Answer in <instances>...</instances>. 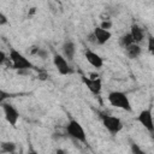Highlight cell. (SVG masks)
<instances>
[{"instance_id": "cell-14", "label": "cell", "mask_w": 154, "mask_h": 154, "mask_svg": "<svg viewBox=\"0 0 154 154\" xmlns=\"http://www.w3.org/2000/svg\"><path fill=\"white\" fill-rule=\"evenodd\" d=\"M16 148H17V146L12 141H5V142L0 143V153H2V154H11L16 150Z\"/></svg>"}, {"instance_id": "cell-3", "label": "cell", "mask_w": 154, "mask_h": 154, "mask_svg": "<svg viewBox=\"0 0 154 154\" xmlns=\"http://www.w3.org/2000/svg\"><path fill=\"white\" fill-rule=\"evenodd\" d=\"M66 132L70 137H72L76 141H79L82 143L87 142V135L84 132L83 126L75 119H71L66 125Z\"/></svg>"}, {"instance_id": "cell-11", "label": "cell", "mask_w": 154, "mask_h": 154, "mask_svg": "<svg viewBox=\"0 0 154 154\" xmlns=\"http://www.w3.org/2000/svg\"><path fill=\"white\" fill-rule=\"evenodd\" d=\"M61 51H63V54H64V58L65 59L72 60L73 57H75V52H76L75 43L71 40H66L63 43V46H61Z\"/></svg>"}, {"instance_id": "cell-2", "label": "cell", "mask_w": 154, "mask_h": 154, "mask_svg": "<svg viewBox=\"0 0 154 154\" xmlns=\"http://www.w3.org/2000/svg\"><path fill=\"white\" fill-rule=\"evenodd\" d=\"M107 99H108V102L113 107H117V108H120V109H124V111H128V112L132 111L129 97L123 91H111L108 94Z\"/></svg>"}, {"instance_id": "cell-18", "label": "cell", "mask_w": 154, "mask_h": 154, "mask_svg": "<svg viewBox=\"0 0 154 154\" xmlns=\"http://www.w3.org/2000/svg\"><path fill=\"white\" fill-rule=\"evenodd\" d=\"M35 54H36V55H38V57H40V58H42V59H46V58H47V55H48L47 51H46V49H43V48H37Z\"/></svg>"}, {"instance_id": "cell-16", "label": "cell", "mask_w": 154, "mask_h": 154, "mask_svg": "<svg viewBox=\"0 0 154 154\" xmlns=\"http://www.w3.org/2000/svg\"><path fill=\"white\" fill-rule=\"evenodd\" d=\"M130 147H131L132 154H147L144 150H142V149L140 148V146H138L136 142H131V143H130Z\"/></svg>"}, {"instance_id": "cell-24", "label": "cell", "mask_w": 154, "mask_h": 154, "mask_svg": "<svg viewBox=\"0 0 154 154\" xmlns=\"http://www.w3.org/2000/svg\"><path fill=\"white\" fill-rule=\"evenodd\" d=\"M28 154H38V153H37V152H36L35 149H32V148L30 147V149L28 150Z\"/></svg>"}, {"instance_id": "cell-12", "label": "cell", "mask_w": 154, "mask_h": 154, "mask_svg": "<svg viewBox=\"0 0 154 154\" xmlns=\"http://www.w3.org/2000/svg\"><path fill=\"white\" fill-rule=\"evenodd\" d=\"M130 35L134 40V43H140L141 41H143L144 38V32H143V29L141 26H138L137 24H132L131 25V29H130Z\"/></svg>"}, {"instance_id": "cell-8", "label": "cell", "mask_w": 154, "mask_h": 154, "mask_svg": "<svg viewBox=\"0 0 154 154\" xmlns=\"http://www.w3.org/2000/svg\"><path fill=\"white\" fill-rule=\"evenodd\" d=\"M82 81L83 83L87 85V88L90 90V93H93L94 95H99L101 93V89H102V82L100 78H95V79H91L89 77H85V76H82Z\"/></svg>"}, {"instance_id": "cell-10", "label": "cell", "mask_w": 154, "mask_h": 154, "mask_svg": "<svg viewBox=\"0 0 154 154\" xmlns=\"http://www.w3.org/2000/svg\"><path fill=\"white\" fill-rule=\"evenodd\" d=\"M93 34L95 36V40H96V43L97 45H105L111 38V36H112V34L109 32V30H103L100 26H96L93 30Z\"/></svg>"}, {"instance_id": "cell-23", "label": "cell", "mask_w": 154, "mask_h": 154, "mask_svg": "<svg viewBox=\"0 0 154 154\" xmlns=\"http://www.w3.org/2000/svg\"><path fill=\"white\" fill-rule=\"evenodd\" d=\"M89 42H91V43H96V40H95V36H94V34L93 32H90L89 35H88V38H87Z\"/></svg>"}, {"instance_id": "cell-7", "label": "cell", "mask_w": 154, "mask_h": 154, "mask_svg": "<svg viewBox=\"0 0 154 154\" xmlns=\"http://www.w3.org/2000/svg\"><path fill=\"white\" fill-rule=\"evenodd\" d=\"M137 120L141 123V125L144 126V129H147L149 131V134H153L154 131V125H153V117H152V108H147L140 112Z\"/></svg>"}, {"instance_id": "cell-21", "label": "cell", "mask_w": 154, "mask_h": 154, "mask_svg": "<svg viewBox=\"0 0 154 154\" xmlns=\"http://www.w3.org/2000/svg\"><path fill=\"white\" fill-rule=\"evenodd\" d=\"M7 24V17L0 11V25H5Z\"/></svg>"}, {"instance_id": "cell-19", "label": "cell", "mask_w": 154, "mask_h": 154, "mask_svg": "<svg viewBox=\"0 0 154 154\" xmlns=\"http://www.w3.org/2000/svg\"><path fill=\"white\" fill-rule=\"evenodd\" d=\"M111 26H112L111 20H102L101 24H100V28L103 29V30H108V29H111Z\"/></svg>"}, {"instance_id": "cell-15", "label": "cell", "mask_w": 154, "mask_h": 154, "mask_svg": "<svg viewBox=\"0 0 154 154\" xmlns=\"http://www.w3.org/2000/svg\"><path fill=\"white\" fill-rule=\"evenodd\" d=\"M132 43H134V40H132L130 32H126V34H124V35H122V36L119 37V45H120V47H123L124 49H125L126 47H129L130 45H132Z\"/></svg>"}, {"instance_id": "cell-22", "label": "cell", "mask_w": 154, "mask_h": 154, "mask_svg": "<svg viewBox=\"0 0 154 154\" xmlns=\"http://www.w3.org/2000/svg\"><path fill=\"white\" fill-rule=\"evenodd\" d=\"M5 61H6V55H5V53L0 49V65H2Z\"/></svg>"}, {"instance_id": "cell-1", "label": "cell", "mask_w": 154, "mask_h": 154, "mask_svg": "<svg viewBox=\"0 0 154 154\" xmlns=\"http://www.w3.org/2000/svg\"><path fill=\"white\" fill-rule=\"evenodd\" d=\"M10 60L12 61L13 69L18 71H29L31 69H35V66L29 59H26L22 53H19L13 48L10 51Z\"/></svg>"}, {"instance_id": "cell-5", "label": "cell", "mask_w": 154, "mask_h": 154, "mask_svg": "<svg viewBox=\"0 0 154 154\" xmlns=\"http://www.w3.org/2000/svg\"><path fill=\"white\" fill-rule=\"evenodd\" d=\"M1 107H2V111H4V116H5L6 122L11 126L16 128L17 122L19 119V112H18V109L13 105H11L8 102H2L1 103Z\"/></svg>"}, {"instance_id": "cell-13", "label": "cell", "mask_w": 154, "mask_h": 154, "mask_svg": "<svg viewBox=\"0 0 154 154\" xmlns=\"http://www.w3.org/2000/svg\"><path fill=\"white\" fill-rule=\"evenodd\" d=\"M125 54H126L128 58H130V59H136V58H138L140 54H141V47H140V45H137V43L130 45L129 47L125 48Z\"/></svg>"}, {"instance_id": "cell-4", "label": "cell", "mask_w": 154, "mask_h": 154, "mask_svg": "<svg viewBox=\"0 0 154 154\" xmlns=\"http://www.w3.org/2000/svg\"><path fill=\"white\" fill-rule=\"evenodd\" d=\"M101 119H102V124L106 128V130L113 136H116L123 129L122 120L118 117L109 116V114H103V116H101Z\"/></svg>"}, {"instance_id": "cell-20", "label": "cell", "mask_w": 154, "mask_h": 154, "mask_svg": "<svg viewBox=\"0 0 154 154\" xmlns=\"http://www.w3.org/2000/svg\"><path fill=\"white\" fill-rule=\"evenodd\" d=\"M148 49L150 53L154 52V37L152 35H149V37H148Z\"/></svg>"}, {"instance_id": "cell-17", "label": "cell", "mask_w": 154, "mask_h": 154, "mask_svg": "<svg viewBox=\"0 0 154 154\" xmlns=\"http://www.w3.org/2000/svg\"><path fill=\"white\" fill-rule=\"evenodd\" d=\"M11 96H12V94H11V93H7V91H5V90L0 89V103H2L6 99H8V97H11Z\"/></svg>"}, {"instance_id": "cell-6", "label": "cell", "mask_w": 154, "mask_h": 154, "mask_svg": "<svg viewBox=\"0 0 154 154\" xmlns=\"http://www.w3.org/2000/svg\"><path fill=\"white\" fill-rule=\"evenodd\" d=\"M53 64H54L55 69L58 70V72L60 75H63V76H66V75H70V73L73 72V70L69 65L67 60L61 54H58V53L54 54V57H53Z\"/></svg>"}, {"instance_id": "cell-9", "label": "cell", "mask_w": 154, "mask_h": 154, "mask_svg": "<svg viewBox=\"0 0 154 154\" xmlns=\"http://www.w3.org/2000/svg\"><path fill=\"white\" fill-rule=\"evenodd\" d=\"M84 55H85L87 61H88L91 66H94L95 69H100V67H102V65H103V60H102V58H101L97 53H95V52H93V51H90V49H87L85 53H84Z\"/></svg>"}]
</instances>
